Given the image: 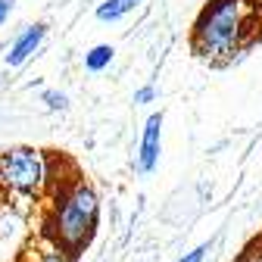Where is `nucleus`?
<instances>
[{
  "label": "nucleus",
  "instance_id": "423d86ee",
  "mask_svg": "<svg viewBox=\"0 0 262 262\" xmlns=\"http://www.w3.org/2000/svg\"><path fill=\"white\" fill-rule=\"evenodd\" d=\"M138 4H141V0H103V4L97 7V19H100V22H116V19L128 16Z\"/></svg>",
  "mask_w": 262,
  "mask_h": 262
},
{
  "label": "nucleus",
  "instance_id": "1a4fd4ad",
  "mask_svg": "<svg viewBox=\"0 0 262 262\" xmlns=\"http://www.w3.org/2000/svg\"><path fill=\"white\" fill-rule=\"evenodd\" d=\"M41 100H44L50 110H66V103H69V100H66V94H56V91H44Z\"/></svg>",
  "mask_w": 262,
  "mask_h": 262
},
{
  "label": "nucleus",
  "instance_id": "7ed1b4c3",
  "mask_svg": "<svg viewBox=\"0 0 262 262\" xmlns=\"http://www.w3.org/2000/svg\"><path fill=\"white\" fill-rule=\"evenodd\" d=\"M50 190V153L38 147H7L0 153V196L35 200Z\"/></svg>",
  "mask_w": 262,
  "mask_h": 262
},
{
  "label": "nucleus",
  "instance_id": "9d476101",
  "mask_svg": "<svg viewBox=\"0 0 262 262\" xmlns=\"http://www.w3.org/2000/svg\"><path fill=\"white\" fill-rule=\"evenodd\" d=\"M209 253V244H200V247H196V250H190V253H184L178 262H203V256Z\"/></svg>",
  "mask_w": 262,
  "mask_h": 262
},
{
  "label": "nucleus",
  "instance_id": "f8f14e48",
  "mask_svg": "<svg viewBox=\"0 0 262 262\" xmlns=\"http://www.w3.org/2000/svg\"><path fill=\"white\" fill-rule=\"evenodd\" d=\"M10 10H13V0H0V25L7 22V16H10Z\"/></svg>",
  "mask_w": 262,
  "mask_h": 262
},
{
  "label": "nucleus",
  "instance_id": "f03ea898",
  "mask_svg": "<svg viewBox=\"0 0 262 262\" xmlns=\"http://www.w3.org/2000/svg\"><path fill=\"white\" fill-rule=\"evenodd\" d=\"M97 222H100V196L84 178H69L50 193L44 234L69 256H75L91 244Z\"/></svg>",
  "mask_w": 262,
  "mask_h": 262
},
{
  "label": "nucleus",
  "instance_id": "f257e3e1",
  "mask_svg": "<svg viewBox=\"0 0 262 262\" xmlns=\"http://www.w3.org/2000/svg\"><path fill=\"white\" fill-rule=\"evenodd\" d=\"M256 16H259L256 0H209L193 22L190 35L193 53L212 62L231 59L253 38Z\"/></svg>",
  "mask_w": 262,
  "mask_h": 262
},
{
  "label": "nucleus",
  "instance_id": "0eeeda50",
  "mask_svg": "<svg viewBox=\"0 0 262 262\" xmlns=\"http://www.w3.org/2000/svg\"><path fill=\"white\" fill-rule=\"evenodd\" d=\"M113 56H116V50L110 44H97V47H91L84 53V69L88 72H103V69H110Z\"/></svg>",
  "mask_w": 262,
  "mask_h": 262
},
{
  "label": "nucleus",
  "instance_id": "20e7f679",
  "mask_svg": "<svg viewBox=\"0 0 262 262\" xmlns=\"http://www.w3.org/2000/svg\"><path fill=\"white\" fill-rule=\"evenodd\" d=\"M159 147H162V113H153L144 125L141 135V150H138V169L147 175L159 162Z\"/></svg>",
  "mask_w": 262,
  "mask_h": 262
},
{
  "label": "nucleus",
  "instance_id": "ddd939ff",
  "mask_svg": "<svg viewBox=\"0 0 262 262\" xmlns=\"http://www.w3.org/2000/svg\"><path fill=\"white\" fill-rule=\"evenodd\" d=\"M0 203H4V196H0Z\"/></svg>",
  "mask_w": 262,
  "mask_h": 262
},
{
  "label": "nucleus",
  "instance_id": "39448f33",
  "mask_svg": "<svg viewBox=\"0 0 262 262\" xmlns=\"http://www.w3.org/2000/svg\"><path fill=\"white\" fill-rule=\"evenodd\" d=\"M44 35H47V25H41V22H38V25H28L22 35L13 41V47H10V53H7V66H22L31 53L41 47Z\"/></svg>",
  "mask_w": 262,
  "mask_h": 262
},
{
  "label": "nucleus",
  "instance_id": "9b49d317",
  "mask_svg": "<svg viewBox=\"0 0 262 262\" xmlns=\"http://www.w3.org/2000/svg\"><path fill=\"white\" fill-rule=\"evenodd\" d=\"M153 97H156V88L153 84H144L141 91H135V103H150Z\"/></svg>",
  "mask_w": 262,
  "mask_h": 262
},
{
  "label": "nucleus",
  "instance_id": "6e6552de",
  "mask_svg": "<svg viewBox=\"0 0 262 262\" xmlns=\"http://www.w3.org/2000/svg\"><path fill=\"white\" fill-rule=\"evenodd\" d=\"M35 262H69V253H66L62 247H56L50 237H44V247L38 250Z\"/></svg>",
  "mask_w": 262,
  "mask_h": 262
}]
</instances>
